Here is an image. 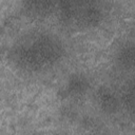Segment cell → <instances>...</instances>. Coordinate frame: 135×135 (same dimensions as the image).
Here are the masks:
<instances>
[{"label":"cell","instance_id":"6da1fadb","mask_svg":"<svg viewBox=\"0 0 135 135\" xmlns=\"http://www.w3.org/2000/svg\"><path fill=\"white\" fill-rule=\"evenodd\" d=\"M12 63L27 74H41L58 66L66 56V44L56 33L45 30L31 31L11 46Z\"/></svg>","mask_w":135,"mask_h":135},{"label":"cell","instance_id":"7a4b0ae2","mask_svg":"<svg viewBox=\"0 0 135 135\" xmlns=\"http://www.w3.org/2000/svg\"><path fill=\"white\" fill-rule=\"evenodd\" d=\"M59 17L69 25L77 27H92L102 19V8L94 2L66 1L58 4Z\"/></svg>","mask_w":135,"mask_h":135},{"label":"cell","instance_id":"3957f363","mask_svg":"<svg viewBox=\"0 0 135 135\" xmlns=\"http://www.w3.org/2000/svg\"><path fill=\"white\" fill-rule=\"evenodd\" d=\"M116 65L123 71L132 70L134 66V44L132 41L122 43L115 55Z\"/></svg>","mask_w":135,"mask_h":135},{"label":"cell","instance_id":"277c9868","mask_svg":"<svg viewBox=\"0 0 135 135\" xmlns=\"http://www.w3.org/2000/svg\"><path fill=\"white\" fill-rule=\"evenodd\" d=\"M27 14L34 17H45L51 15L54 11L57 9L56 4L53 2H45V1H34V2H26L24 4Z\"/></svg>","mask_w":135,"mask_h":135},{"label":"cell","instance_id":"5b68a950","mask_svg":"<svg viewBox=\"0 0 135 135\" xmlns=\"http://www.w3.org/2000/svg\"><path fill=\"white\" fill-rule=\"evenodd\" d=\"M100 100H101V104L105 110H114L118 104H119V98L117 96H115L112 92L110 91H104L101 92L100 95Z\"/></svg>","mask_w":135,"mask_h":135},{"label":"cell","instance_id":"8992f818","mask_svg":"<svg viewBox=\"0 0 135 135\" xmlns=\"http://www.w3.org/2000/svg\"><path fill=\"white\" fill-rule=\"evenodd\" d=\"M133 92H134V84H133V81L131 80L124 88L121 94V101H120L124 104L127 110H129L130 112H133V99H134Z\"/></svg>","mask_w":135,"mask_h":135}]
</instances>
